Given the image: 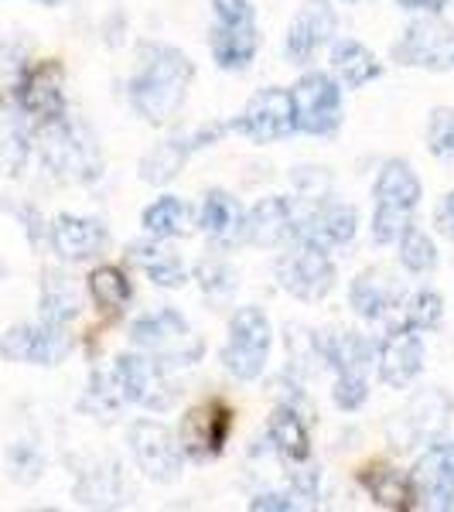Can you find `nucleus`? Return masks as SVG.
I'll use <instances>...</instances> for the list:
<instances>
[{
	"mask_svg": "<svg viewBox=\"0 0 454 512\" xmlns=\"http://www.w3.org/2000/svg\"><path fill=\"white\" fill-rule=\"evenodd\" d=\"M195 79V65L185 52L171 45H144L140 65L130 79V106L144 123L164 127L185 106L188 86Z\"/></svg>",
	"mask_w": 454,
	"mask_h": 512,
	"instance_id": "1",
	"label": "nucleus"
},
{
	"mask_svg": "<svg viewBox=\"0 0 454 512\" xmlns=\"http://www.w3.org/2000/svg\"><path fill=\"white\" fill-rule=\"evenodd\" d=\"M38 151L41 161L59 178L93 181L96 175H103V158H99L93 134L86 127H79V123H69V117L41 123Z\"/></svg>",
	"mask_w": 454,
	"mask_h": 512,
	"instance_id": "2",
	"label": "nucleus"
},
{
	"mask_svg": "<svg viewBox=\"0 0 454 512\" xmlns=\"http://www.w3.org/2000/svg\"><path fill=\"white\" fill-rule=\"evenodd\" d=\"M270 345H274V332H270L267 315L260 308H253V304L239 308L233 321H229V338L222 345V366L239 383H253L267 369Z\"/></svg>",
	"mask_w": 454,
	"mask_h": 512,
	"instance_id": "3",
	"label": "nucleus"
},
{
	"mask_svg": "<svg viewBox=\"0 0 454 512\" xmlns=\"http://www.w3.org/2000/svg\"><path fill=\"white\" fill-rule=\"evenodd\" d=\"M130 338L140 352L161 359L164 366H192L202 355V342L178 311L164 308L158 315H144L130 325Z\"/></svg>",
	"mask_w": 454,
	"mask_h": 512,
	"instance_id": "4",
	"label": "nucleus"
},
{
	"mask_svg": "<svg viewBox=\"0 0 454 512\" xmlns=\"http://www.w3.org/2000/svg\"><path fill=\"white\" fill-rule=\"evenodd\" d=\"M171 366H164L154 355H140V352H123L117 355V366H113V379H117L123 403H137L144 410L164 414V410L175 407L178 400V386L168 376Z\"/></svg>",
	"mask_w": 454,
	"mask_h": 512,
	"instance_id": "5",
	"label": "nucleus"
},
{
	"mask_svg": "<svg viewBox=\"0 0 454 512\" xmlns=\"http://www.w3.org/2000/svg\"><path fill=\"white\" fill-rule=\"evenodd\" d=\"M294 99V123L301 134L328 137L342 127V86L328 72H304L291 89Z\"/></svg>",
	"mask_w": 454,
	"mask_h": 512,
	"instance_id": "6",
	"label": "nucleus"
},
{
	"mask_svg": "<svg viewBox=\"0 0 454 512\" xmlns=\"http://www.w3.org/2000/svg\"><path fill=\"white\" fill-rule=\"evenodd\" d=\"M130 454H134L137 468L144 472L151 482L168 485L181 475L185 465V451L178 444V434L171 431L161 420H134L127 431Z\"/></svg>",
	"mask_w": 454,
	"mask_h": 512,
	"instance_id": "7",
	"label": "nucleus"
},
{
	"mask_svg": "<svg viewBox=\"0 0 454 512\" xmlns=\"http://www.w3.org/2000/svg\"><path fill=\"white\" fill-rule=\"evenodd\" d=\"M277 280L297 301H321L335 287V263L321 246L294 243V253H284L277 260Z\"/></svg>",
	"mask_w": 454,
	"mask_h": 512,
	"instance_id": "8",
	"label": "nucleus"
},
{
	"mask_svg": "<svg viewBox=\"0 0 454 512\" xmlns=\"http://www.w3.org/2000/svg\"><path fill=\"white\" fill-rule=\"evenodd\" d=\"M229 127H233L236 134L250 137L253 144H274V140L291 137L297 130L291 89H280V86L260 89Z\"/></svg>",
	"mask_w": 454,
	"mask_h": 512,
	"instance_id": "9",
	"label": "nucleus"
},
{
	"mask_svg": "<svg viewBox=\"0 0 454 512\" xmlns=\"http://www.w3.org/2000/svg\"><path fill=\"white\" fill-rule=\"evenodd\" d=\"M451 414H454V403L444 390L417 393L403 407V414H396V420L390 424L393 448L407 451V448H420V444H434L444 434V427H448Z\"/></svg>",
	"mask_w": 454,
	"mask_h": 512,
	"instance_id": "10",
	"label": "nucleus"
},
{
	"mask_svg": "<svg viewBox=\"0 0 454 512\" xmlns=\"http://www.w3.org/2000/svg\"><path fill=\"white\" fill-rule=\"evenodd\" d=\"M393 59L410 69L444 72L454 65V24L441 18L414 21L393 45Z\"/></svg>",
	"mask_w": 454,
	"mask_h": 512,
	"instance_id": "11",
	"label": "nucleus"
},
{
	"mask_svg": "<svg viewBox=\"0 0 454 512\" xmlns=\"http://www.w3.org/2000/svg\"><path fill=\"white\" fill-rule=\"evenodd\" d=\"M359 229V212L342 202H321L311 198L308 209L294 205V243H311L321 250L352 243Z\"/></svg>",
	"mask_w": 454,
	"mask_h": 512,
	"instance_id": "12",
	"label": "nucleus"
},
{
	"mask_svg": "<svg viewBox=\"0 0 454 512\" xmlns=\"http://www.w3.org/2000/svg\"><path fill=\"white\" fill-rule=\"evenodd\" d=\"M72 342L65 335V325H14L0 338V355L11 362H31V366H59L69 355Z\"/></svg>",
	"mask_w": 454,
	"mask_h": 512,
	"instance_id": "13",
	"label": "nucleus"
},
{
	"mask_svg": "<svg viewBox=\"0 0 454 512\" xmlns=\"http://www.w3.org/2000/svg\"><path fill=\"white\" fill-rule=\"evenodd\" d=\"M229 431H233V414H229L226 403H219V400L198 403V407H192L181 417L178 444L188 458L205 461V458H216V454L226 448Z\"/></svg>",
	"mask_w": 454,
	"mask_h": 512,
	"instance_id": "14",
	"label": "nucleus"
},
{
	"mask_svg": "<svg viewBox=\"0 0 454 512\" xmlns=\"http://www.w3.org/2000/svg\"><path fill=\"white\" fill-rule=\"evenodd\" d=\"M420 369H424V342L414 328L400 325L383 342H376V373L386 386L403 390L420 376Z\"/></svg>",
	"mask_w": 454,
	"mask_h": 512,
	"instance_id": "15",
	"label": "nucleus"
},
{
	"mask_svg": "<svg viewBox=\"0 0 454 512\" xmlns=\"http://www.w3.org/2000/svg\"><path fill=\"white\" fill-rule=\"evenodd\" d=\"M335 24H338L335 7L328 4V0H308V4L294 14L291 28H287V38H284L287 62L304 65V62L315 59L318 48L332 41Z\"/></svg>",
	"mask_w": 454,
	"mask_h": 512,
	"instance_id": "16",
	"label": "nucleus"
},
{
	"mask_svg": "<svg viewBox=\"0 0 454 512\" xmlns=\"http://www.w3.org/2000/svg\"><path fill=\"white\" fill-rule=\"evenodd\" d=\"M222 130L226 127H198L188 137L164 140V144H158L154 151H147L140 158V181H147V185H168V181H175L181 175V168H185V161L192 158L198 147L216 144Z\"/></svg>",
	"mask_w": 454,
	"mask_h": 512,
	"instance_id": "17",
	"label": "nucleus"
},
{
	"mask_svg": "<svg viewBox=\"0 0 454 512\" xmlns=\"http://www.w3.org/2000/svg\"><path fill=\"white\" fill-rule=\"evenodd\" d=\"M414 482V499L431 509H454V441L431 444L424 458L410 472Z\"/></svg>",
	"mask_w": 454,
	"mask_h": 512,
	"instance_id": "18",
	"label": "nucleus"
},
{
	"mask_svg": "<svg viewBox=\"0 0 454 512\" xmlns=\"http://www.w3.org/2000/svg\"><path fill=\"white\" fill-rule=\"evenodd\" d=\"M52 250L62 256V260H93V256L103 250L106 239H110V233H106V226L99 219H86V216H59L52 222Z\"/></svg>",
	"mask_w": 454,
	"mask_h": 512,
	"instance_id": "19",
	"label": "nucleus"
},
{
	"mask_svg": "<svg viewBox=\"0 0 454 512\" xmlns=\"http://www.w3.org/2000/svg\"><path fill=\"white\" fill-rule=\"evenodd\" d=\"M246 239L263 250H277V246L294 239V202L280 195L263 198L253 212H246Z\"/></svg>",
	"mask_w": 454,
	"mask_h": 512,
	"instance_id": "20",
	"label": "nucleus"
},
{
	"mask_svg": "<svg viewBox=\"0 0 454 512\" xmlns=\"http://www.w3.org/2000/svg\"><path fill=\"white\" fill-rule=\"evenodd\" d=\"M21 110L41 123L65 117V93H62V69L59 65H38L21 82Z\"/></svg>",
	"mask_w": 454,
	"mask_h": 512,
	"instance_id": "21",
	"label": "nucleus"
},
{
	"mask_svg": "<svg viewBox=\"0 0 454 512\" xmlns=\"http://www.w3.org/2000/svg\"><path fill=\"white\" fill-rule=\"evenodd\" d=\"M198 222H202L205 236L219 246H236L246 239V209L229 192H222V188H212L205 195L202 219Z\"/></svg>",
	"mask_w": 454,
	"mask_h": 512,
	"instance_id": "22",
	"label": "nucleus"
},
{
	"mask_svg": "<svg viewBox=\"0 0 454 512\" xmlns=\"http://www.w3.org/2000/svg\"><path fill=\"white\" fill-rule=\"evenodd\" d=\"M257 48H260L257 24H246V28H222V24H216V31H212V59L226 72L250 69V62L257 59Z\"/></svg>",
	"mask_w": 454,
	"mask_h": 512,
	"instance_id": "23",
	"label": "nucleus"
},
{
	"mask_svg": "<svg viewBox=\"0 0 454 512\" xmlns=\"http://www.w3.org/2000/svg\"><path fill=\"white\" fill-rule=\"evenodd\" d=\"M424 195L417 171L407 161H386L376 178V205H393V209L414 212Z\"/></svg>",
	"mask_w": 454,
	"mask_h": 512,
	"instance_id": "24",
	"label": "nucleus"
},
{
	"mask_svg": "<svg viewBox=\"0 0 454 512\" xmlns=\"http://www.w3.org/2000/svg\"><path fill=\"white\" fill-rule=\"evenodd\" d=\"M349 301H352V311H356L359 318L383 321L396 308L400 294H396L393 284H386V277L379 274V270H362L349 287Z\"/></svg>",
	"mask_w": 454,
	"mask_h": 512,
	"instance_id": "25",
	"label": "nucleus"
},
{
	"mask_svg": "<svg viewBox=\"0 0 454 512\" xmlns=\"http://www.w3.org/2000/svg\"><path fill=\"white\" fill-rule=\"evenodd\" d=\"M267 437H270L274 451L287 461V465H301V461H308L311 437H308V427H304L301 414H297L291 403L274 410V417H270V427H267Z\"/></svg>",
	"mask_w": 454,
	"mask_h": 512,
	"instance_id": "26",
	"label": "nucleus"
},
{
	"mask_svg": "<svg viewBox=\"0 0 454 512\" xmlns=\"http://www.w3.org/2000/svg\"><path fill=\"white\" fill-rule=\"evenodd\" d=\"M332 72H335L338 86L362 89L366 82H373L379 76V62L362 41L345 38L332 45Z\"/></svg>",
	"mask_w": 454,
	"mask_h": 512,
	"instance_id": "27",
	"label": "nucleus"
},
{
	"mask_svg": "<svg viewBox=\"0 0 454 512\" xmlns=\"http://www.w3.org/2000/svg\"><path fill=\"white\" fill-rule=\"evenodd\" d=\"M359 478H362V485H366V492L373 495L376 506H383V509L414 506V482H410V475L396 472L390 465H369Z\"/></svg>",
	"mask_w": 454,
	"mask_h": 512,
	"instance_id": "28",
	"label": "nucleus"
},
{
	"mask_svg": "<svg viewBox=\"0 0 454 512\" xmlns=\"http://www.w3.org/2000/svg\"><path fill=\"white\" fill-rule=\"evenodd\" d=\"M79 315V291L69 277L52 270L41 284V321L52 325H69Z\"/></svg>",
	"mask_w": 454,
	"mask_h": 512,
	"instance_id": "29",
	"label": "nucleus"
},
{
	"mask_svg": "<svg viewBox=\"0 0 454 512\" xmlns=\"http://www.w3.org/2000/svg\"><path fill=\"white\" fill-rule=\"evenodd\" d=\"M144 233L154 239H175L188 229V209L175 195H161L144 209Z\"/></svg>",
	"mask_w": 454,
	"mask_h": 512,
	"instance_id": "30",
	"label": "nucleus"
},
{
	"mask_svg": "<svg viewBox=\"0 0 454 512\" xmlns=\"http://www.w3.org/2000/svg\"><path fill=\"white\" fill-rule=\"evenodd\" d=\"M89 294H93V301L106 315H120L130 301V280L120 267L106 263V267H96L93 274H89Z\"/></svg>",
	"mask_w": 454,
	"mask_h": 512,
	"instance_id": "31",
	"label": "nucleus"
},
{
	"mask_svg": "<svg viewBox=\"0 0 454 512\" xmlns=\"http://www.w3.org/2000/svg\"><path fill=\"white\" fill-rule=\"evenodd\" d=\"M134 260L147 270V277H151L154 284L168 287V291H175V287H181L188 280V270L181 267L178 256L168 250H158V246H134Z\"/></svg>",
	"mask_w": 454,
	"mask_h": 512,
	"instance_id": "32",
	"label": "nucleus"
},
{
	"mask_svg": "<svg viewBox=\"0 0 454 512\" xmlns=\"http://www.w3.org/2000/svg\"><path fill=\"white\" fill-rule=\"evenodd\" d=\"M400 263L410 274H431L437 267V246L427 233H420L417 226H410L400 236Z\"/></svg>",
	"mask_w": 454,
	"mask_h": 512,
	"instance_id": "33",
	"label": "nucleus"
},
{
	"mask_svg": "<svg viewBox=\"0 0 454 512\" xmlns=\"http://www.w3.org/2000/svg\"><path fill=\"white\" fill-rule=\"evenodd\" d=\"M441 315H444V301L437 291H417L410 297L407 304V318L403 325L414 328V332H431V328L441 325Z\"/></svg>",
	"mask_w": 454,
	"mask_h": 512,
	"instance_id": "34",
	"label": "nucleus"
},
{
	"mask_svg": "<svg viewBox=\"0 0 454 512\" xmlns=\"http://www.w3.org/2000/svg\"><path fill=\"white\" fill-rule=\"evenodd\" d=\"M335 407L345 414H356L362 403L369 400V376L366 373H338L335 376Z\"/></svg>",
	"mask_w": 454,
	"mask_h": 512,
	"instance_id": "35",
	"label": "nucleus"
},
{
	"mask_svg": "<svg viewBox=\"0 0 454 512\" xmlns=\"http://www.w3.org/2000/svg\"><path fill=\"white\" fill-rule=\"evenodd\" d=\"M414 226L407 209H393V205H376V216H373V239L376 243H400V236Z\"/></svg>",
	"mask_w": 454,
	"mask_h": 512,
	"instance_id": "36",
	"label": "nucleus"
},
{
	"mask_svg": "<svg viewBox=\"0 0 454 512\" xmlns=\"http://www.w3.org/2000/svg\"><path fill=\"white\" fill-rule=\"evenodd\" d=\"M427 144L437 158H454V110L451 106H437L427 123Z\"/></svg>",
	"mask_w": 454,
	"mask_h": 512,
	"instance_id": "37",
	"label": "nucleus"
},
{
	"mask_svg": "<svg viewBox=\"0 0 454 512\" xmlns=\"http://www.w3.org/2000/svg\"><path fill=\"white\" fill-rule=\"evenodd\" d=\"M24 158H28V137L14 123H4L0 127V168H4V175H18Z\"/></svg>",
	"mask_w": 454,
	"mask_h": 512,
	"instance_id": "38",
	"label": "nucleus"
},
{
	"mask_svg": "<svg viewBox=\"0 0 454 512\" xmlns=\"http://www.w3.org/2000/svg\"><path fill=\"white\" fill-rule=\"evenodd\" d=\"M195 277H198V284H202L205 294H216V297L236 291V280H239L222 260H202L195 270Z\"/></svg>",
	"mask_w": 454,
	"mask_h": 512,
	"instance_id": "39",
	"label": "nucleus"
},
{
	"mask_svg": "<svg viewBox=\"0 0 454 512\" xmlns=\"http://www.w3.org/2000/svg\"><path fill=\"white\" fill-rule=\"evenodd\" d=\"M212 7H216V24H222V28H246V24H257L250 0H212Z\"/></svg>",
	"mask_w": 454,
	"mask_h": 512,
	"instance_id": "40",
	"label": "nucleus"
},
{
	"mask_svg": "<svg viewBox=\"0 0 454 512\" xmlns=\"http://www.w3.org/2000/svg\"><path fill=\"white\" fill-rule=\"evenodd\" d=\"M11 461H14V468H18L14 475H18L21 482H31V478H38V472H41V458L28 448V444L14 448V451H11Z\"/></svg>",
	"mask_w": 454,
	"mask_h": 512,
	"instance_id": "41",
	"label": "nucleus"
},
{
	"mask_svg": "<svg viewBox=\"0 0 454 512\" xmlns=\"http://www.w3.org/2000/svg\"><path fill=\"white\" fill-rule=\"evenodd\" d=\"M434 222H437V233H441L444 239H451V243H454V192H451V195H444V202L437 205Z\"/></svg>",
	"mask_w": 454,
	"mask_h": 512,
	"instance_id": "42",
	"label": "nucleus"
},
{
	"mask_svg": "<svg viewBox=\"0 0 454 512\" xmlns=\"http://www.w3.org/2000/svg\"><path fill=\"white\" fill-rule=\"evenodd\" d=\"M297 502L291 495H280V492H267V495H257V499L250 502V509H274V512H291Z\"/></svg>",
	"mask_w": 454,
	"mask_h": 512,
	"instance_id": "43",
	"label": "nucleus"
},
{
	"mask_svg": "<svg viewBox=\"0 0 454 512\" xmlns=\"http://www.w3.org/2000/svg\"><path fill=\"white\" fill-rule=\"evenodd\" d=\"M318 472L315 468H304V472H294V492L297 495H304V499H311L315 502L318 499Z\"/></svg>",
	"mask_w": 454,
	"mask_h": 512,
	"instance_id": "44",
	"label": "nucleus"
},
{
	"mask_svg": "<svg viewBox=\"0 0 454 512\" xmlns=\"http://www.w3.org/2000/svg\"><path fill=\"white\" fill-rule=\"evenodd\" d=\"M403 11H427V14H441L448 7V0H396Z\"/></svg>",
	"mask_w": 454,
	"mask_h": 512,
	"instance_id": "45",
	"label": "nucleus"
},
{
	"mask_svg": "<svg viewBox=\"0 0 454 512\" xmlns=\"http://www.w3.org/2000/svg\"><path fill=\"white\" fill-rule=\"evenodd\" d=\"M38 4H45V7H62L65 0H38Z\"/></svg>",
	"mask_w": 454,
	"mask_h": 512,
	"instance_id": "46",
	"label": "nucleus"
},
{
	"mask_svg": "<svg viewBox=\"0 0 454 512\" xmlns=\"http://www.w3.org/2000/svg\"><path fill=\"white\" fill-rule=\"evenodd\" d=\"M4 274H7V270H4V263H0V280H4Z\"/></svg>",
	"mask_w": 454,
	"mask_h": 512,
	"instance_id": "47",
	"label": "nucleus"
}]
</instances>
